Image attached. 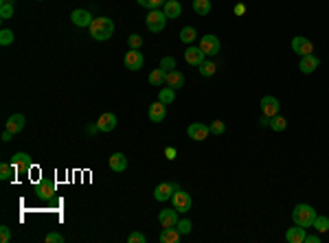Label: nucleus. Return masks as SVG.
I'll use <instances>...</instances> for the list:
<instances>
[{
    "label": "nucleus",
    "instance_id": "nucleus-26",
    "mask_svg": "<svg viewBox=\"0 0 329 243\" xmlns=\"http://www.w3.org/2000/svg\"><path fill=\"white\" fill-rule=\"evenodd\" d=\"M164 79H167V73H164V70H163L161 66L149 73V83H152V86H163Z\"/></svg>",
    "mask_w": 329,
    "mask_h": 243
},
{
    "label": "nucleus",
    "instance_id": "nucleus-30",
    "mask_svg": "<svg viewBox=\"0 0 329 243\" xmlns=\"http://www.w3.org/2000/svg\"><path fill=\"white\" fill-rule=\"evenodd\" d=\"M13 175H16V171H13L11 162H2V165H0V180H2V182H9Z\"/></svg>",
    "mask_w": 329,
    "mask_h": 243
},
{
    "label": "nucleus",
    "instance_id": "nucleus-22",
    "mask_svg": "<svg viewBox=\"0 0 329 243\" xmlns=\"http://www.w3.org/2000/svg\"><path fill=\"white\" fill-rule=\"evenodd\" d=\"M110 169L114 171V173H123V171L128 169V158H125L123 153H112L110 156Z\"/></svg>",
    "mask_w": 329,
    "mask_h": 243
},
{
    "label": "nucleus",
    "instance_id": "nucleus-47",
    "mask_svg": "<svg viewBox=\"0 0 329 243\" xmlns=\"http://www.w3.org/2000/svg\"><path fill=\"white\" fill-rule=\"evenodd\" d=\"M11 138H13V134L9 132V129H4V132H2V143H9Z\"/></svg>",
    "mask_w": 329,
    "mask_h": 243
},
{
    "label": "nucleus",
    "instance_id": "nucleus-20",
    "mask_svg": "<svg viewBox=\"0 0 329 243\" xmlns=\"http://www.w3.org/2000/svg\"><path fill=\"white\" fill-rule=\"evenodd\" d=\"M164 86L173 88V90H178V88H185V74H182L180 70H171V73H167Z\"/></svg>",
    "mask_w": 329,
    "mask_h": 243
},
{
    "label": "nucleus",
    "instance_id": "nucleus-19",
    "mask_svg": "<svg viewBox=\"0 0 329 243\" xmlns=\"http://www.w3.org/2000/svg\"><path fill=\"white\" fill-rule=\"evenodd\" d=\"M55 193H57V189H55V182L42 180L40 184H37V197H40V199H51V197H55Z\"/></svg>",
    "mask_w": 329,
    "mask_h": 243
},
{
    "label": "nucleus",
    "instance_id": "nucleus-15",
    "mask_svg": "<svg viewBox=\"0 0 329 243\" xmlns=\"http://www.w3.org/2000/svg\"><path fill=\"white\" fill-rule=\"evenodd\" d=\"M318 66H321V59H318L314 53H312V55H305V57H301V62H299V70H301L303 74H312Z\"/></svg>",
    "mask_w": 329,
    "mask_h": 243
},
{
    "label": "nucleus",
    "instance_id": "nucleus-48",
    "mask_svg": "<svg viewBox=\"0 0 329 243\" xmlns=\"http://www.w3.org/2000/svg\"><path fill=\"white\" fill-rule=\"evenodd\" d=\"M86 132H88V134H97V132H99V125H88Z\"/></svg>",
    "mask_w": 329,
    "mask_h": 243
},
{
    "label": "nucleus",
    "instance_id": "nucleus-12",
    "mask_svg": "<svg viewBox=\"0 0 329 243\" xmlns=\"http://www.w3.org/2000/svg\"><path fill=\"white\" fill-rule=\"evenodd\" d=\"M178 210L176 208H163L161 215H158V221H161L163 228H173L178 221H180V217H178Z\"/></svg>",
    "mask_w": 329,
    "mask_h": 243
},
{
    "label": "nucleus",
    "instance_id": "nucleus-39",
    "mask_svg": "<svg viewBox=\"0 0 329 243\" xmlns=\"http://www.w3.org/2000/svg\"><path fill=\"white\" fill-rule=\"evenodd\" d=\"M128 44H130V49H140V46H143V37L138 33H132L128 37Z\"/></svg>",
    "mask_w": 329,
    "mask_h": 243
},
{
    "label": "nucleus",
    "instance_id": "nucleus-45",
    "mask_svg": "<svg viewBox=\"0 0 329 243\" xmlns=\"http://www.w3.org/2000/svg\"><path fill=\"white\" fill-rule=\"evenodd\" d=\"M321 235H307L305 237V243H321Z\"/></svg>",
    "mask_w": 329,
    "mask_h": 243
},
{
    "label": "nucleus",
    "instance_id": "nucleus-3",
    "mask_svg": "<svg viewBox=\"0 0 329 243\" xmlns=\"http://www.w3.org/2000/svg\"><path fill=\"white\" fill-rule=\"evenodd\" d=\"M169 18L164 16V11L161 9H152V11L147 13V18H145V24H147V29L152 31V33H161L164 29V24H167Z\"/></svg>",
    "mask_w": 329,
    "mask_h": 243
},
{
    "label": "nucleus",
    "instance_id": "nucleus-28",
    "mask_svg": "<svg viewBox=\"0 0 329 243\" xmlns=\"http://www.w3.org/2000/svg\"><path fill=\"white\" fill-rule=\"evenodd\" d=\"M197 68H200V74H202V77H213L215 70H218L215 62H211V59H204V62H202Z\"/></svg>",
    "mask_w": 329,
    "mask_h": 243
},
{
    "label": "nucleus",
    "instance_id": "nucleus-38",
    "mask_svg": "<svg viewBox=\"0 0 329 243\" xmlns=\"http://www.w3.org/2000/svg\"><path fill=\"white\" fill-rule=\"evenodd\" d=\"M176 228H178V232H180V235H189L191 228H193V226H191L189 219H180V221L176 223Z\"/></svg>",
    "mask_w": 329,
    "mask_h": 243
},
{
    "label": "nucleus",
    "instance_id": "nucleus-32",
    "mask_svg": "<svg viewBox=\"0 0 329 243\" xmlns=\"http://www.w3.org/2000/svg\"><path fill=\"white\" fill-rule=\"evenodd\" d=\"M195 37H197V31L193 29V26H185V29L180 31V40L185 42V44H191Z\"/></svg>",
    "mask_w": 329,
    "mask_h": 243
},
{
    "label": "nucleus",
    "instance_id": "nucleus-2",
    "mask_svg": "<svg viewBox=\"0 0 329 243\" xmlns=\"http://www.w3.org/2000/svg\"><path fill=\"white\" fill-rule=\"evenodd\" d=\"M314 219H316V210H314L309 204H296L292 210V221L299 223L303 228H312Z\"/></svg>",
    "mask_w": 329,
    "mask_h": 243
},
{
    "label": "nucleus",
    "instance_id": "nucleus-34",
    "mask_svg": "<svg viewBox=\"0 0 329 243\" xmlns=\"http://www.w3.org/2000/svg\"><path fill=\"white\" fill-rule=\"evenodd\" d=\"M211 134H215V136H222L224 132H226V125H224V121H213V123L209 125Z\"/></svg>",
    "mask_w": 329,
    "mask_h": 243
},
{
    "label": "nucleus",
    "instance_id": "nucleus-21",
    "mask_svg": "<svg viewBox=\"0 0 329 243\" xmlns=\"http://www.w3.org/2000/svg\"><path fill=\"white\" fill-rule=\"evenodd\" d=\"M25 123H27V119L22 114H11L7 119V129L11 134H20L22 129H25Z\"/></svg>",
    "mask_w": 329,
    "mask_h": 243
},
{
    "label": "nucleus",
    "instance_id": "nucleus-36",
    "mask_svg": "<svg viewBox=\"0 0 329 243\" xmlns=\"http://www.w3.org/2000/svg\"><path fill=\"white\" fill-rule=\"evenodd\" d=\"M13 18V4H0V20H11Z\"/></svg>",
    "mask_w": 329,
    "mask_h": 243
},
{
    "label": "nucleus",
    "instance_id": "nucleus-6",
    "mask_svg": "<svg viewBox=\"0 0 329 243\" xmlns=\"http://www.w3.org/2000/svg\"><path fill=\"white\" fill-rule=\"evenodd\" d=\"M11 167H13V171H16V175L27 173V171H31V156H29V153H25V151L13 153Z\"/></svg>",
    "mask_w": 329,
    "mask_h": 243
},
{
    "label": "nucleus",
    "instance_id": "nucleus-33",
    "mask_svg": "<svg viewBox=\"0 0 329 243\" xmlns=\"http://www.w3.org/2000/svg\"><path fill=\"white\" fill-rule=\"evenodd\" d=\"M136 2H138L140 7H147L149 11H152V9H161V7H164V2H167V0H136Z\"/></svg>",
    "mask_w": 329,
    "mask_h": 243
},
{
    "label": "nucleus",
    "instance_id": "nucleus-40",
    "mask_svg": "<svg viewBox=\"0 0 329 243\" xmlns=\"http://www.w3.org/2000/svg\"><path fill=\"white\" fill-rule=\"evenodd\" d=\"M128 241L130 243H145V241H147V237H145L143 232H132V235L128 237Z\"/></svg>",
    "mask_w": 329,
    "mask_h": 243
},
{
    "label": "nucleus",
    "instance_id": "nucleus-37",
    "mask_svg": "<svg viewBox=\"0 0 329 243\" xmlns=\"http://www.w3.org/2000/svg\"><path fill=\"white\" fill-rule=\"evenodd\" d=\"M161 68L164 70V73H171V70H176V59L169 57V55H167V57H163L161 59Z\"/></svg>",
    "mask_w": 329,
    "mask_h": 243
},
{
    "label": "nucleus",
    "instance_id": "nucleus-43",
    "mask_svg": "<svg viewBox=\"0 0 329 243\" xmlns=\"http://www.w3.org/2000/svg\"><path fill=\"white\" fill-rule=\"evenodd\" d=\"M164 156H167V160H176L178 151H176L173 147H167V149H164Z\"/></svg>",
    "mask_w": 329,
    "mask_h": 243
},
{
    "label": "nucleus",
    "instance_id": "nucleus-35",
    "mask_svg": "<svg viewBox=\"0 0 329 243\" xmlns=\"http://www.w3.org/2000/svg\"><path fill=\"white\" fill-rule=\"evenodd\" d=\"M13 31H9V29H2L0 31V44L2 46H9V44H13Z\"/></svg>",
    "mask_w": 329,
    "mask_h": 243
},
{
    "label": "nucleus",
    "instance_id": "nucleus-4",
    "mask_svg": "<svg viewBox=\"0 0 329 243\" xmlns=\"http://www.w3.org/2000/svg\"><path fill=\"white\" fill-rule=\"evenodd\" d=\"M191 195L187 193V191H182V189H178L176 193L171 195V206L178 210V213H189L191 210Z\"/></svg>",
    "mask_w": 329,
    "mask_h": 243
},
{
    "label": "nucleus",
    "instance_id": "nucleus-17",
    "mask_svg": "<svg viewBox=\"0 0 329 243\" xmlns=\"http://www.w3.org/2000/svg\"><path fill=\"white\" fill-rule=\"evenodd\" d=\"M149 121L152 123H163L164 119H167V105L161 103V101H156V103H152L149 105Z\"/></svg>",
    "mask_w": 329,
    "mask_h": 243
},
{
    "label": "nucleus",
    "instance_id": "nucleus-49",
    "mask_svg": "<svg viewBox=\"0 0 329 243\" xmlns=\"http://www.w3.org/2000/svg\"><path fill=\"white\" fill-rule=\"evenodd\" d=\"M0 4H16V0H0Z\"/></svg>",
    "mask_w": 329,
    "mask_h": 243
},
{
    "label": "nucleus",
    "instance_id": "nucleus-18",
    "mask_svg": "<svg viewBox=\"0 0 329 243\" xmlns=\"http://www.w3.org/2000/svg\"><path fill=\"white\" fill-rule=\"evenodd\" d=\"M305 230H307V228L294 223V226L285 232V241H288V243H305V237H307V232H305Z\"/></svg>",
    "mask_w": 329,
    "mask_h": 243
},
{
    "label": "nucleus",
    "instance_id": "nucleus-41",
    "mask_svg": "<svg viewBox=\"0 0 329 243\" xmlns=\"http://www.w3.org/2000/svg\"><path fill=\"white\" fill-rule=\"evenodd\" d=\"M46 243H64V237L59 232H49L46 235Z\"/></svg>",
    "mask_w": 329,
    "mask_h": 243
},
{
    "label": "nucleus",
    "instance_id": "nucleus-5",
    "mask_svg": "<svg viewBox=\"0 0 329 243\" xmlns=\"http://www.w3.org/2000/svg\"><path fill=\"white\" fill-rule=\"evenodd\" d=\"M178 189H180V186H178L176 182H161V184L154 189V199H156V202H167V199H171V195L176 193Z\"/></svg>",
    "mask_w": 329,
    "mask_h": 243
},
{
    "label": "nucleus",
    "instance_id": "nucleus-11",
    "mask_svg": "<svg viewBox=\"0 0 329 243\" xmlns=\"http://www.w3.org/2000/svg\"><path fill=\"white\" fill-rule=\"evenodd\" d=\"M70 20H73V24L79 26V29H88L95 18H92L90 11H86V9H75V11L70 13Z\"/></svg>",
    "mask_w": 329,
    "mask_h": 243
},
{
    "label": "nucleus",
    "instance_id": "nucleus-46",
    "mask_svg": "<svg viewBox=\"0 0 329 243\" xmlns=\"http://www.w3.org/2000/svg\"><path fill=\"white\" fill-rule=\"evenodd\" d=\"M259 125H261V127H270V119L261 114V119H259Z\"/></svg>",
    "mask_w": 329,
    "mask_h": 243
},
{
    "label": "nucleus",
    "instance_id": "nucleus-25",
    "mask_svg": "<svg viewBox=\"0 0 329 243\" xmlns=\"http://www.w3.org/2000/svg\"><path fill=\"white\" fill-rule=\"evenodd\" d=\"M158 101L161 103H164V105H171L173 101H176V90L173 88H161V92H158Z\"/></svg>",
    "mask_w": 329,
    "mask_h": 243
},
{
    "label": "nucleus",
    "instance_id": "nucleus-10",
    "mask_svg": "<svg viewBox=\"0 0 329 243\" xmlns=\"http://www.w3.org/2000/svg\"><path fill=\"white\" fill-rule=\"evenodd\" d=\"M200 49L204 50L206 55H218L219 49H222V42H219L218 35H202L200 40Z\"/></svg>",
    "mask_w": 329,
    "mask_h": 243
},
{
    "label": "nucleus",
    "instance_id": "nucleus-1",
    "mask_svg": "<svg viewBox=\"0 0 329 243\" xmlns=\"http://www.w3.org/2000/svg\"><path fill=\"white\" fill-rule=\"evenodd\" d=\"M88 31H90V37L97 42H106L110 40L112 35H114V22L110 20V18H103L99 16L92 20V24L88 26Z\"/></svg>",
    "mask_w": 329,
    "mask_h": 243
},
{
    "label": "nucleus",
    "instance_id": "nucleus-31",
    "mask_svg": "<svg viewBox=\"0 0 329 243\" xmlns=\"http://www.w3.org/2000/svg\"><path fill=\"white\" fill-rule=\"evenodd\" d=\"M312 228H316L318 232H327L329 230V217H325V215H316Z\"/></svg>",
    "mask_w": 329,
    "mask_h": 243
},
{
    "label": "nucleus",
    "instance_id": "nucleus-23",
    "mask_svg": "<svg viewBox=\"0 0 329 243\" xmlns=\"http://www.w3.org/2000/svg\"><path fill=\"white\" fill-rule=\"evenodd\" d=\"M163 11H164V16H167V18L176 20V18H180V13H182V4L178 2V0H167L164 7H163Z\"/></svg>",
    "mask_w": 329,
    "mask_h": 243
},
{
    "label": "nucleus",
    "instance_id": "nucleus-13",
    "mask_svg": "<svg viewBox=\"0 0 329 243\" xmlns=\"http://www.w3.org/2000/svg\"><path fill=\"white\" fill-rule=\"evenodd\" d=\"M185 59H187L189 66H200V64L206 59V53L200 49V46H189V49L185 50Z\"/></svg>",
    "mask_w": 329,
    "mask_h": 243
},
{
    "label": "nucleus",
    "instance_id": "nucleus-44",
    "mask_svg": "<svg viewBox=\"0 0 329 243\" xmlns=\"http://www.w3.org/2000/svg\"><path fill=\"white\" fill-rule=\"evenodd\" d=\"M233 13H235V16H244V13H246V4H242V2H239V4H235Z\"/></svg>",
    "mask_w": 329,
    "mask_h": 243
},
{
    "label": "nucleus",
    "instance_id": "nucleus-27",
    "mask_svg": "<svg viewBox=\"0 0 329 243\" xmlns=\"http://www.w3.org/2000/svg\"><path fill=\"white\" fill-rule=\"evenodd\" d=\"M193 11L197 16H209L211 13V0H193Z\"/></svg>",
    "mask_w": 329,
    "mask_h": 243
},
{
    "label": "nucleus",
    "instance_id": "nucleus-42",
    "mask_svg": "<svg viewBox=\"0 0 329 243\" xmlns=\"http://www.w3.org/2000/svg\"><path fill=\"white\" fill-rule=\"evenodd\" d=\"M0 241H2V243L11 241V230H9L7 226H0Z\"/></svg>",
    "mask_w": 329,
    "mask_h": 243
},
{
    "label": "nucleus",
    "instance_id": "nucleus-24",
    "mask_svg": "<svg viewBox=\"0 0 329 243\" xmlns=\"http://www.w3.org/2000/svg\"><path fill=\"white\" fill-rule=\"evenodd\" d=\"M180 232H178V228L173 226V228H163V232H161V241L163 243H178L180 241Z\"/></svg>",
    "mask_w": 329,
    "mask_h": 243
},
{
    "label": "nucleus",
    "instance_id": "nucleus-29",
    "mask_svg": "<svg viewBox=\"0 0 329 243\" xmlns=\"http://www.w3.org/2000/svg\"><path fill=\"white\" fill-rule=\"evenodd\" d=\"M285 127H288V121H285L281 114H276V116H272V119H270V129H272V132H283Z\"/></svg>",
    "mask_w": 329,
    "mask_h": 243
},
{
    "label": "nucleus",
    "instance_id": "nucleus-8",
    "mask_svg": "<svg viewBox=\"0 0 329 243\" xmlns=\"http://www.w3.org/2000/svg\"><path fill=\"white\" fill-rule=\"evenodd\" d=\"M292 50H294L296 55H301V57H305V55H312L314 53V44L305 35H296L294 40H292Z\"/></svg>",
    "mask_w": 329,
    "mask_h": 243
},
{
    "label": "nucleus",
    "instance_id": "nucleus-7",
    "mask_svg": "<svg viewBox=\"0 0 329 243\" xmlns=\"http://www.w3.org/2000/svg\"><path fill=\"white\" fill-rule=\"evenodd\" d=\"M123 64H125V68H128V70H134V73H136V70L143 68L145 57H143V53H140L138 49H130L128 53H125Z\"/></svg>",
    "mask_w": 329,
    "mask_h": 243
},
{
    "label": "nucleus",
    "instance_id": "nucleus-16",
    "mask_svg": "<svg viewBox=\"0 0 329 243\" xmlns=\"http://www.w3.org/2000/svg\"><path fill=\"white\" fill-rule=\"evenodd\" d=\"M116 123H119V119H116V114H112V112L101 114V116H99V121H97L99 132H114Z\"/></svg>",
    "mask_w": 329,
    "mask_h": 243
},
{
    "label": "nucleus",
    "instance_id": "nucleus-9",
    "mask_svg": "<svg viewBox=\"0 0 329 243\" xmlns=\"http://www.w3.org/2000/svg\"><path fill=\"white\" fill-rule=\"evenodd\" d=\"M261 114L263 116H268V119H272V116H276L279 114V110H281V103H279V99L276 97H263L261 99Z\"/></svg>",
    "mask_w": 329,
    "mask_h": 243
},
{
    "label": "nucleus",
    "instance_id": "nucleus-14",
    "mask_svg": "<svg viewBox=\"0 0 329 243\" xmlns=\"http://www.w3.org/2000/svg\"><path fill=\"white\" fill-rule=\"evenodd\" d=\"M187 134H189L191 140H197V143H202V140H206V136L211 134V129L206 127L204 123H191L189 127H187Z\"/></svg>",
    "mask_w": 329,
    "mask_h": 243
}]
</instances>
